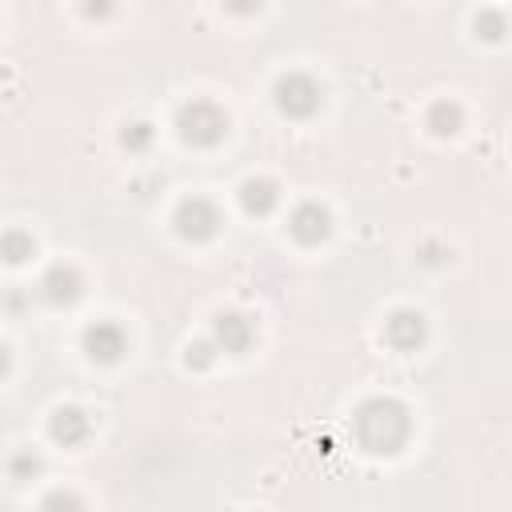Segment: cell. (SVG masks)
I'll use <instances>...</instances> for the list:
<instances>
[{"mask_svg": "<svg viewBox=\"0 0 512 512\" xmlns=\"http://www.w3.org/2000/svg\"><path fill=\"white\" fill-rule=\"evenodd\" d=\"M212 344L224 352V356H240V352H248L252 348V340H256V324L244 316V312H236V308H224V312H216V320H212Z\"/></svg>", "mask_w": 512, "mask_h": 512, "instance_id": "obj_5", "label": "cell"}, {"mask_svg": "<svg viewBox=\"0 0 512 512\" xmlns=\"http://www.w3.org/2000/svg\"><path fill=\"white\" fill-rule=\"evenodd\" d=\"M8 472H12V480H28V476L40 472V456H36V452H16V456L8 460Z\"/></svg>", "mask_w": 512, "mask_h": 512, "instance_id": "obj_18", "label": "cell"}, {"mask_svg": "<svg viewBox=\"0 0 512 512\" xmlns=\"http://www.w3.org/2000/svg\"><path fill=\"white\" fill-rule=\"evenodd\" d=\"M424 124H428V132H432V136H456V132L464 128V108H460L456 100L440 96V100H432V104H428Z\"/></svg>", "mask_w": 512, "mask_h": 512, "instance_id": "obj_12", "label": "cell"}, {"mask_svg": "<svg viewBox=\"0 0 512 512\" xmlns=\"http://www.w3.org/2000/svg\"><path fill=\"white\" fill-rule=\"evenodd\" d=\"M280 204V180L276 176H252L240 184V208L248 216H268Z\"/></svg>", "mask_w": 512, "mask_h": 512, "instance_id": "obj_11", "label": "cell"}, {"mask_svg": "<svg viewBox=\"0 0 512 512\" xmlns=\"http://www.w3.org/2000/svg\"><path fill=\"white\" fill-rule=\"evenodd\" d=\"M0 252H4L8 264H24V260L36 252V240H32V232H24V228H8V232L0 236Z\"/></svg>", "mask_w": 512, "mask_h": 512, "instance_id": "obj_13", "label": "cell"}, {"mask_svg": "<svg viewBox=\"0 0 512 512\" xmlns=\"http://www.w3.org/2000/svg\"><path fill=\"white\" fill-rule=\"evenodd\" d=\"M216 356H220V348L212 344V336H204V340H196V344H188V368H212L216 364Z\"/></svg>", "mask_w": 512, "mask_h": 512, "instance_id": "obj_16", "label": "cell"}, {"mask_svg": "<svg viewBox=\"0 0 512 512\" xmlns=\"http://www.w3.org/2000/svg\"><path fill=\"white\" fill-rule=\"evenodd\" d=\"M288 232H292V240L296 244H320V240H328V232H332V212L320 204V200H300L292 212H288Z\"/></svg>", "mask_w": 512, "mask_h": 512, "instance_id": "obj_7", "label": "cell"}, {"mask_svg": "<svg viewBox=\"0 0 512 512\" xmlns=\"http://www.w3.org/2000/svg\"><path fill=\"white\" fill-rule=\"evenodd\" d=\"M152 136H156V128H152L148 120H128V124L120 128V144H124L128 152H148V148H152Z\"/></svg>", "mask_w": 512, "mask_h": 512, "instance_id": "obj_14", "label": "cell"}, {"mask_svg": "<svg viewBox=\"0 0 512 512\" xmlns=\"http://www.w3.org/2000/svg\"><path fill=\"white\" fill-rule=\"evenodd\" d=\"M384 340H388L396 352H416V348L428 340V320H424L416 308H396V312L384 320Z\"/></svg>", "mask_w": 512, "mask_h": 512, "instance_id": "obj_9", "label": "cell"}, {"mask_svg": "<svg viewBox=\"0 0 512 512\" xmlns=\"http://www.w3.org/2000/svg\"><path fill=\"white\" fill-rule=\"evenodd\" d=\"M352 436L364 452L392 456L412 436V416L396 396H372L352 412Z\"/></svg>", "mask_w": 512, "mask_h": 512, "instance_id": "obj_1", "label": "cell"}, {"mask_svg": "<svg viewBox=\"0 0 512 512\" xmlns=\"http://www.w3.org/2000/svg\"><path fill=\"white\" fill-rule=\"evenodd\" d=\"M80 344H84L88 360H96V364H116V360L128 352V332H124L116 320H96V324L84 328Z\"/></svg>", "mask_w": 512, "mask_h": 512, "instance_id": "obj_6", "label": "cell"}, {"mask_svg": "<svg viewBox=\"0 0 512 512\" xmlns=\"http://www.w3.org/2000/svg\"><path fill=\"white\" fill-rule=\"evenodd\" d=\"M220 208L208 200V196H184L180 204H176V212H172V228H176V236L180 240H188V244H204V240H212L216 232H220Z\"/></svg>", "mask_w": 512, "mask_h": 512, "instance_id": "obj_4", "label": "cell"}, {"mask_svg": "<svg viewBox=\"0 0 512 512\" xmlns=\"http://www.w3.org/2000/svg\"><path fill=\"white\" fill-rule=\"evenodd\" d=\"M80 292H84V276H80L72 264H52V268L40 276V284H36V296H40L44 304H52V308L76 304Z\"/></svg>", "mask_w": 512, "mask_h": 512, "instance_id": "obj_8", "label": "cell"}, {"mask_svg": "<svg viewBox=\"0 0 512 512\" xmlns=\"http://www.w3.org/2000/svg\"><path fill=\"white\" fill-rule=\"evenodd\" d=\"M48 436H52L56 444H64V448H80V444H88V436H92V416H88L84 408H76V404H64V408L52 412Z\"/></svg>", "mask_w": 512, "mask_h": 512, "instance_id": "obj_10", "label": "cell"}, {"mask_svg": "<svg viewBox=\"0 0 512 512\" xmlns=\"http://www.w3.org/2000/svg\"><path fill=\"white\" fill-rule=\"evenodd\" d=\"M272 100H276L280 116H288V120H312L320 112V104H324V88L308 72H284L276 80V88H272Z\"/></svg>", "mask_w": 512, "mask_h": 512, "instance_id": "obj_3", "label": "cell"}, {"mask_svg": "<svg viewBox=\"0 0 512 512\" xmlns=\"http://www.w3.org/2000/svg\"><path fill=\"white\" fill-rule=\"evenodd\" d=\"M176 136L192 148H216L228 136V112L208 96H192L176 108Z\"/></svg>", "mask_w": 512, "mask_h": 512, "instance_id": "obj_2", "label": "cell"}, {"mask_svg": "<svg viewBox=\"0 0 512 512\" xmlns=\"http://www.w3.org/2000/svg\"><path fill=\"white\" fill-rule=\"evenodd\" d=\"M476 36H484V40H500V36H504V16L492 12V8L476 12Z\"/></svg>", "mask_w": 512, "mask_h": 512, "instance_id": "obj_17", "label": "cell"}, {"mask_svg": "<svg viewBox=\"0 0 512 512\" xmlns=\"http://www.w3.org/2000/svg\"><path fill=\"white\" fill-rule=\"evenodd\" d=\"M40 512H88V508H84V500H80L76 492H68V488H52V492L40 500Z\"/></svg>", "mask_w": 512, "mask_h": 512, "instance_id": "obj_15", "label": "cell"}]
</instances>
